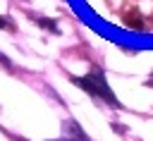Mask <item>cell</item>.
Here are the masks:
<instances>
[{
  "instance_id": "obj_1",
  "label": "cell",
  "mask_w": 153,
  "mask_h": 141,
  "mask_svg": "<svg viewBox=\"0 0 153 141\" xmlns=\"http://www.w3.org/2000/svg\"><path fill=\"white\" fill-rule=\"evenodd\" d=\"M84 91H88L91 96H98V98H103L105 103H110L112 108H117L120 103L115 100V96H112V91L108 88V84H105V79H103V74L100 72H91V74H86V76H81V79H74Z\"/></svg>"
},
{
  "instance_id": "obj_2",
  "label": "cell",
  "mask_w": 153,
  "mask_h": 141,
  "mask_svg": "<svg viewBox=\"0 0 153 141\" xmlns=\"http://www.w3.org/2000/svg\"><path fill=\"white\" fill-rule=\"evenodd\" d=\"M65 134H67L72 141H86V136L81 134V129H79L74 122H67V124H65Z\"/></svg>"
},
{
  "instance_id": "obj_3",
  "label": "cell",
  "mask_w": 153,
  "mask_h": 141,
  "mask_svg": "<svg viewBox=\"0 0 153 141\" xmlns=\"http://www.w3.org/2000/svg\"><path fill=\"white\" fill-rule=\"evenodd\" d=\"M124 22H127L131 29H141V26H143V22H141V17H139L136 12H127V14H124Z\"/></svg>"
},
{
  "instance_id": "obj_4",
  "label": "cell",
  "mask_w": 153,
  "mask_h": 141,
  "mask_svg": "<svg viewBox=\"0 0 153 141\" xmlns=\"http://www.w3.org/2000/svg\"><path fill=\"white\" fill-rule=\"evenodd\" d=\"M38 24H41V26H45L48 31H57V24H55L53 19H38Z\"/></svg>"
},
{
  "instance_id": "obj_5",
  "label": "cell",
  "mask_w": 153,
  "mask_h": 141,
  "mask_svg": "<svg viewBox=\"0 0 153 141\" xmlns=\"http://www.w3.org/2000/svg\"><path fill=\"white\" fill-rule=\"evenodd\" d=\"M0 29H7V31H14V24H12L10 19H5V17H0Z\"/></svg>"
},
{
  "instance_id": "obj_6",
  "label": "cell",
  "mask_w": 153,
  "mask_h": 141,
  "mask_svg": "<svg viewBox=\"0 0 153 141\" xmlns=\"http://www.w3.org/2000/svg\"><path fill=\"white\" fill-rule=\"evenodd\" d=\"M0 62H2V65H5V67H12V62H10V60H7V57H5V55H0Z\"/></svg>"
},
{
  "instance_id": "obj_7",
  "label": "cell",
  "mask_w": 153,
  "mask_h": 141,
  "mask_svg": "<svg viewBox=\"0 0 153 141\" xmlns=\"http://www.w3.org/2000/svg\"><path fill=\"white\" fill-rule=\"evenodd\" d=\"M148 86H153V81H148Z\"/></svg>"
},
{
  "instance_id": "obj_8",
  "label": "cell",
  "mask_w": 153,
  "mask_h": 141,
  "mask_svg": "<svg viewBox=\"0 0 153 141\" xmlns=\"http://www.w3.org/2000/svg\"><path fill=\"white\" fill-rule=\"evenodd\" d=\"M62 141H72V139H62Z\"/></svg>"
}]
</instances>
